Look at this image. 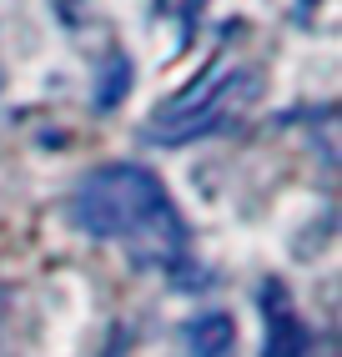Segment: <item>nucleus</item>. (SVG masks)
Wrapping results in <instances>:
<instances>
[{"label":"nucleus","instance_id":"f257e3e1","mask_svg":"<svg viewBox=\"0 0 342 357\" xmlns=\"http://www.w3.org/2000/svg\"><path fill=\"white\" fill-rule=\"evenodd\" d=\"M171 202L161 192V181L146 172V166H101V172H91L81 186H76V227L86 236H131L161 217Z\"/></svg>","mask_w":342,"mask_h":357},{"label":"nucleus","instance_id":"f03ea898","mask_svg":"<svg viewBox=\"0 0 342 357\" xmlns=\"http://www.w3.org/2000/svg\"><path fill=\"white\" fill-rule=\"evenodd\" d=\"M252 91H257L252 70H207L197 86H186L181 96H171V101L156 106L146 136H151V141H166V146L197 141V136H207V131L222 126L227 116L252 96Z\"/></svg>","mask_w":342,"mask_h":357},{"label":"nucleus","instance_id":"7ed1b4c3","mask_svg":"<svg viewBox=\"0 0 342 357\" xmlns=\"http://www.w3.org/2000/svg\"><path fill=\"white\" fill-rule=\"evenodd\" d=\"M262 317H267V342H262V357H302L307 352V327L302 317L292 312V302H287V287L282 282H262Z\"/></svg>","mask_w":342,"mask_h":357},{"label":"nucleus","instance_id":"20e7f679","mask_svg":"<svg viewBox=\"0 0 342 357\" xmlns=\"http://www.w3.org/2000/svg\"><path fill=\"white\" fill-rule=\"evenodd\" d=\"M186 347L197 352V357H227V352L237 347V322H232L227 312H202V317H191Z\"/></svg>","mask_w":342,"mask_h":357},{"label":"nucleus","instance_id":"39448f33","mask_svg":"<svg viewBox=\"0 0 342 357\" xmlns=\"http://www.w3.org/2000/svg\"><path fill=\"white\" fill-rule=\"evenodd\" d=\"M126 86H131V66L116 61V66L106 70V86H96V106H116L121 96H126Z\"/></svg>","mask_w":342,"mask_h":357}]
</instances>
